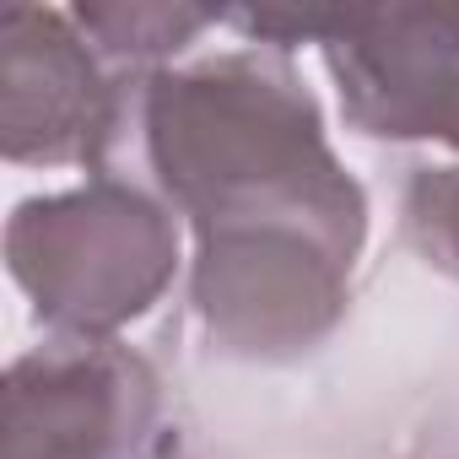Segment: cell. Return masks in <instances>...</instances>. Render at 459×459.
<instances>
[{
    "instance_id": "1",
    "label": "cell",
    "mask_w": 459,
    "mask_h": 459,
    "mask_svg": "<svg viewBox=\"0 0 459 459\" xmlns=\"http://www.w3.org/2000/svg\"><path fill=\"white\" fill-rule=\"evenodd\" d=\"M260 22L325 33L346 114L373 135L459 141V12H346Z\"/></svg>"
}]
</instances>
